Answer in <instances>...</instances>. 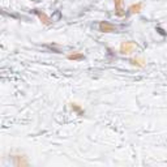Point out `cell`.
Here are the masks:
<instances>
[{"mask_svg":"<svg viewBox=\"0 0 167 167\" xmlns=\"http://www.w3.org/2000/svg\"><path fill=\"white\" fill-rule=\"evenodd\" d=\"M157 30H158V31H159V33H161L162 35H166V33H165V31H163V30H162V29H161V27H157Z\"/></svg>","mask_w":167,"mask_h":167,"instance_id":"30bf717a","label":"cell"},{"mask_svg":"<svg viewBox=\"0 0 167 167\" xmlns=\"http://www.w3.org/2000/svg\"><path fill=\"white\" fill-rule=\"evenodd\" d=\"M35 14H37V17L39 18V21H41L43 25H51V18L45 13V11H41V9H34L33 11Z\"/></svg>","mask_w":167,"mask_h":167,"instance_id":"3957f363","label":"cell"},{"mask_svg":"<svg viewBox=\"0 0 167 167\" xmlns=\"http://www.w3.org/2000/svg\"><path fill=\"white\" fill-rule=\"evenodd\" d=\"M142 9V3H137V4H132V5L129 7V12L131 13H138V12H141Z\"/></svg>","mask_w":167,"mask_h":167,"instance_id":"8992f818","label":"cell"},{"mask_svg":"<svg viewBox=\"0 0 167 167\" xmlns=\"http://www.w3.org/2000/svg\"><path fill=\"white\" fill-rule=\"evenodd\" d=\"M71 109L73 111H76L78 115H84V110L81 109V106H78L77 103H71Z\"/></svg>","mask_w":167,"mask_h":167,"instance_id":"9c48e42d","label":"cell"},{"mask_svg":"<svg viewBox=\"0 0 167 167\" xmlns=\"http://www.w3.org/2000/svg\"><path fill=\"white\" fill-rule=\"evenodd\" d=\"M84 55L80 52H73V54H69L68 55V59L69 60H73V61H78V60H84Z\"/></svg>","mask_w":167,"mask_h":167,"instance_id":"5b68a950","label":"cell"},{"mask_svg":"<svg viewBox=\"0 0 167 167\" xmlns=\"http://www.w3.org/2000/svg\"><path fill=\"white\" fill-rule=\"evenodd\" d=\"M115 4V14L119 16V17H123L125 14V11L123 8V0H114Z\"/></svg>","mask_w":167,"mask_h":167,"instance_id":"277c9868","label":"cell"},{"mask_svg":"<svg viewBox=\"0 0 167 167\" xmlns=\"http://www.w3.org/2000/svg\"><path fill=\"white\" fill-rule=\"evenodd\" d=\"M14 165H16V166H26L27 162L24 161V157L16 156V157H14Z\"/></svg>","mask_w":167,"mask_h":167,"instance_id":"ba28073f","label":"cell"},{"mask_svg":"<svg viewBox=\"0 0 167 167\" xmlns=\"http://www.w3.org/2000/svg\"><path fill=\"white\" fill-rule=\"evenodd\" d=\"M129 63H131L132 65L140 67V68H142V67L145 65V60H144V59H131Z\"/></svg>","mask_w":167,"mask_h":167,"instance_id":"52a82bcc","label":"cell"},{"mask_svg":"<svg viewBox=\"0 0 167 167\" xmlns=\"http://www.w3.org/2000/svg\"><path fill=\"white\" fill-rule=\"evenodd\" d=\"M116 30H118V27L109 21L99 22V31H102V33H115Z\"/></svg>","mask_w":167,"mask_h":167,"instance_id":"7a4b0ae2","label":"cell"},{"mask_svg":"<svg viewBox=\"0 0 167 167\" xmlns=\"http://www.w3.org/2000/svg\"><path fill=\"white\" fill-rule=\"evenodd\" d=\"M134 49H136V43L132 42V41H127V42H121L120 45V54H124V55H128V54H132Z\"/></svg>","mask_w":167,"mask_h":167,"instance_id":"6da1fadb","label":"cell"}]
</instances>
